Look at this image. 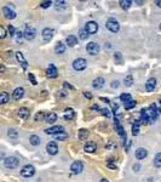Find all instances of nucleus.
I'll return each instance as SVG.
<instances>
[{"instance_id": "nucleus-1", "label": "nucleus", "mask_w": 161, "mask_h": 182, "mask_svg": "<svg viewBox=\"0 0 161 182\" xmlns=\"http://www.w3.org/2000/svg\"><path fill=\"white\" fill-rule=\"evenodd\" d=\"M4 165L9 169H16L20 165V160L16 157H7L6 159H4Z\"/></svg>"}, {"instance_id": "nucleus-2", "label": "nucleus", "mask_w": 161, "mask_h": 182, "mask_svg": "<svg viewBox=\"0 0 161 182\" xmlns=\"http://www.w3.org/2000/svg\"><path fill=\"white\" fill-rule=\"evenodd\" d=\"M107 28L110 30V32H113V33H116V32H119V29H120V24H119V22L116 21V18H109L108 21H107Z\"/></svg>"}, {"instance_id": "nucleus-3", "label": "nucleus", "mask_w": 161, "mask_h": 182, "mask_svg": "<svg viewBox=\"0 0 161 182\" xmlns=\"http://www.w3.org/2000/svg\"><path fill=\"white\" fill-rule=\"evenodd\" d=\"M35 174V168L33 165H26L23 166V169L21 170V175L23 177H32Z\"/></svg>"}, {"instance_id": "nucleus-4", "label": "nucleus", "mask_w": 161, "mask_h": 182, "mask_svg": "<svg viewBox=\"0 0 161 182\" xmlns=\"http://www.w3.org/2000/svg\"><path fill=\"white\" fill-rule=\"evenodd\" d=\"M85 30L88 33V34H94V33H97V30H98V24H97V22H94V21L87 22L86 26H85Z\"/></svg>"}, {"instance_id": "nucleus-5", "label": "nucleus", "mask_w": 161, "mask_h": 182, "mask_svg": "<svg viewBox=\"0 0 161 182\" xmlns=\"http://www.w3.org/2000/svg\"><path fill=\"white\" fill-rule=\"evenodd\" d=\"M87 66V62L85 59H76L74 62H73V68L75 71H84Z\"/></svg>"}, {"instance_id": "nucleus-6", "label": "nucleus", "mask_w": 161, "mask_h": 182, "mask_svg": "<svg viewBox=\"0 0 161 182\" xmlns=\"http://www.w3.org/2000/svg\"><path fill=\"white\" fill-rule=\"evenodd\" d=\"M101 50V47L97 43H88L86 46V51L90 54V55H97Z\"/></svg>"}, {"instance_id": "nucleus-7", "label": "nucleus", "mask_w": 161, "mask_h": 182, "mask_svg": "<svg viewBox=\"0 0 161 182\" xmlns=\"http://www.w3.org/2000/svg\"><path fill=\"white\" fill-rule=\"evenodd\" d=\"M84 169V164L80 162V160H75L73 162V164L70 165V170L73 174H80Z\"/></svg>"}, {"instance_id": "nucleus-8", "label": "nucleus", "mask_w": 161, "mask_h": 182, "mask_svg": "<svg viewBox=\"0 0 161 182\" xmlns=\"http://www.w3.org/2000/svg\"><path fill=\"white\" fill-rule=\"evenodd\" d=\"M45 132L47 135H57V134H61V132H64V128L61 126V125H56V126L46 129Z\"/></svg>"}, {"instance_id": "nucleus-9", "label": "nucleus", "mask_w": 161, "mask_h": 182, "mask_svg": "<svg viewBox=\"0 0 161 182\" xmlns=\"http://www.w3.org/2000/svg\"><path fill=\"white\" fill-rule=\"evenodd\" d=\"M23 34H24V38L27 40H33L36 35V30L33 28V27H27L26 30L23 32Z\"/></svg>"}, {"instance_id": "nucleus-10", "label": "nucleus", "mask_w": 161, "mask_h": 182, "mask_svg": "<svg viewBox=\"0 0 161 182\" xmlns=\"http://www.w3.org/2000/svg\"><path fill=\"white\" fill-rule=\"evenodd\" d=\"M46 150H47V153L51 154V155H56L58 153V146L56 145V142H49L46 146Z\"/></svg>"}, {"instance_id": "nucleus-11", "label": "nucleus", "mask_w": 161, "mask_h": 182, "mask_svg": "<svg viewBox=\"0 0 161 182\" xmlns=\"http://www.w3.org/2000/svg\"><path fill=\"white\" fill-rule=\"evenodd\" d=\"M3 13H4V16H5L7 20H13L16 17V12L12 9H10L9 6L3 7Z\"/></svg>"}, {"instance_id": "nucleus-12", "label": "nucleus", "mask_w": 161, "mask_h": 182, "mask_svg": "<svg viewBox=\"0 0 161 182\" xmlns=\"http://www.w3.org/2000/svg\"><path fill=\"white\" fill-rule=\"evenodd\" d=\"M46 75L49 77V78H56V77L58 75L57 68H56L53 64H49V67H47V71H46Z\"/></svg>"}, {"instance_id": "nucleus-13", "label": "nucleus", "mask_w": 161, "mask_h": 182, "mask_svg": "<svg viewBox=\"0 0 161 182\" xmlns=\"http://www.w3.org/2000/svg\"><path fill=\"white\" fill-rule=\"evenodd\" d=\"M41 35H43V39L45 41H50L53 38V29L52 28H45L41 33Z\"/></svg>"}, {"instance_id": "nucleus-14", "label": "nucleus", "mask_w": 161, "mask_h": 182, "mask_svg": "<svg viewBox=\"0 0 161 182\" xmlns=\"http://www.w3.org/2000/svg\"><path fill=\"white\" fill-rule=\"evenodd\" d=\"M148 114H149V117H150L151 120H156V118H158V108H156L155 104H151L149 107Z\"/></svg>"}, {"instance_id": "nucleus-15", "label": "nucleus", "mask_w": 161, "mask_h": 182, "mask_svg": "<svg viewBox=\"0 0 161 182\" xmlns=\"http://www.w3.org/2000/svg\"><path fill=\"white\" fill-rule=\"evenodd\" d=\"M104 84H106V80H104V78L99 77V78H96L93 81H92V86L94 89H101L104 86Z\"/></svg>"}, {"instance_id": "nucleus-16", "label": "nucleus", "mask_w": 161, "mask_h": 182, "mask_svg": "<svg viewBox=\"0 0 161 182\" xmlns=\"http://www.w3.org/2000/svg\"><path fill=\"white\" fill-rule=\"evenodd\" d=\"M23 95H24V89L23 87H16L13 94H12V97L15 98V100H21V98L23 97Z\"/></svg>"}, {"instance_id": "nucleus-17", "label": "nucleus", "mask_w": 161, "mask_h": 182, "mask_svg": "<svg viewBox=\"0 0 161 182\" xmlns=\"http://www.w3.org/2000/svg\"><path fill=\"white\" fill-rule=\"evenodd\" d=\"M84 150H85V152H87V153H93L96 150H97V146H96V143L92 142V141H87V143H86L85 147H84Z\"/></svg>"}, {"instance_id": "nucleus-18", "label": "nucleus", "mask_w": 161, "mask_h": 182, "mask_svg": "<svg viewBox=\"0 0 161 182\" xmlns=\"http://www.w3.org/2000/svg\"><path fill=\"white\" fill-rule=\"evenodd\" d=\"M134 155H136V158L137 159H144L148 155V152H147V150L146 148H138V150L136 151V153H134Z\"/></svg>"}, {"instance_id": "nucleus-19", "label": "nucleus", "mask_w": 161, "mask_h": 182, "mask_svg": "<svg viewBox=\"0 0 161 182\" xmlns=\"http://www.w3.org/2000/svg\"><path fill=\"white\" fill-rule=\"evenodd\" d=\"M156 86V79L155 78H149L148 81L146 83V89L148 91H153Z\"/></svg>"}, {"instance_id": "nucleus-20", "label": "nucleus", "mask_w": 161, "mask_h": 182, "mask_svg": "<svg viewBox=\"0 0 161 182\" xmlns=\"http://www.w3.org/2000/svg\"><path fill=\"white\" fill-rule=\"evenodd\" d=\"M74 115H75V113H74V111L71 108H67L66 111H64V113H63V117H64V119H66V120H71L74 118Z\"/></svg>"}, {"instance_id": "nucleus-21", "label": "nucleus", "mask_w": 161, "mask_h": 182, "mask_svg": "<svg viewBox=\"0 0 161 182\" xmlns=\"http://www.w3.org/2000/svg\"><path fill=\"white\" fill-rule=\"evenodd\" d=\"M16 59H17V61L22 64V67L23 68H27V61H26V59L23 57V54L22 52H16Z\"/></svg>"}, {"instance_id": "nucleus-22", "label": "nucleus", "mask_w": 161, "mask_h": 182, "mask_svg": "<svg viewBox=\"0 0 161 182\" xmlns=\"http://www.w3.org/2000/svg\"><path fill=\"white\" fill-rule=\"evenodd\" d=\"M66 41H67V45L68 46H75L78 44V38L75 35H68L67 39H66Z\"/></svg>"}, {"instance_id": "nucleus-23", "label": "nucleus", "mask_w": 161, "mask_h": 182, "mask_svg": "<svg viewBox=\"0 0 161 182\" xmlns=\"http://www.w3.org/2000/svg\"><path fill=\"white\" fill-rule=\"evenodd\" d=\"M18 117L22 119H27L29 117V111L26 108V107H22V108L18 109Z\"/></svg>"}, {"instance_id": "nucleus-24", "label": "nucleus", "mask_w": 161, "mask_h": 182, "mask_svg": "<svg viewBox=\"0 0 161 182\" xmlns=\"http://www.w3.org/2000/svg\"><path fill=\"white\" fill-rule=\"evenodd\" d=\"M55 51H56V54H60V55L63 54L64 51H66V45H64L63 43H61V41H58L55 46Z\"/></svg>"}, {"instance_id": "nucleus-25", "label": "nucleus", "mask_w": 161, "mask_h": 182, "mask_svg": "<svg viewBox=\"0 0 161 182\" xmlns=\"http://www.w3.org/2000/svg\"><path fill=\"white\" fill-rule=\"evenodd\" d=\"M119 4H120V6H121V9L127 10V9H130V7H131L132 1H131V0H120Z\"/></svg>"}, {"instance_id": "nucleus-26", "label": "nucleus", "mask_w": 161, "mask_h": 182, "mask_svg": "<svg viewBox=\"0 0 161 182\" xmlns=\"http://www.w3.org/2000/svg\"><path fill=\"white\" fill-rule=\"evenodd\" d=\"M88 131L86 129H80L79 130V140H81V141H84V140H87L88 138Z\"/></svg>"}, {"instance_id": "nucleus-27", "label": "nucleus", "mask_w": 161, "mask_h": 182, "mask_svg": "<svg viewBox=\"0 0 161 182\" xmlns=\"http://www.w3.org/2000/svg\"><path fill=\"white\" fill-rule=\"evenodd\" d=\"M115 128H116V131H118V134H119L120 136H121L123 138H125V140H126V132L124 131V128H123L121 125H120L119 123H115Z\"/></svg>"}, {"instance_id": "nucleus-28", "label": "nucleus", "mask_w": 161, "mask_h": 182, "mask_svg": "<svg viewBox=\"0 0 161 182\" xmlns=\"http://www.w3.org/2000/svg\"><path fill=\"white\" fill-rule=\"evenodd\" d=\"M47 123L50 124H53L56 120H57V115H56V113H49L46 115V119H45Z\"/></svg>"}, {"instance_id": "nucleus-29", "label": "nucleus", "mask_w": 161, "mask_h": 182, "mask_svg": "<svg viewBox=\"0 0 161 182\" xmlns=\"http://www.w3.org/2000/svg\"><path fill=\"white\" fill-rule=\"evenodd\" d=\"M9 100H10V96H9V94L5 92V91H3V92L0 94V103L4 104V103H6Z\"/></svg>"}, {"instance_id": "nucleus-30", "label": "nucleus", "mask_w": 161, "mask_h": 182, "mask_svg": "<svg viewBox=\"0 0 161 182\" xmlns=\"http://www.w3.org/2000/svg\"><path fill=\"white\" fill-rule=\"evenodd\" d=\"M141 120H142V123H148L150 120V117H149L148 112H146V109H143L141 112Z\"/></svg>"}, {"instance_id": "nucleus-31", "label": "nucleus", "mask_w": 161, "mask_h": 182, "mask_svg": "<svg viewBox=\"0 0 161 182\" xmlns=\"http://www.w3.org/2000/svg\"><path fill=\"white\" fill-rule=\"evenodd\" d=\"M29 141H30V143L33 146H39L40 145V137L36 136V135H32L29 137Z\"/></svg>"}, {"instance_id": "nucleus-32", "label": "nucleus", "mask_w": 161, "mask_h": 182, "mask_svg": "<svg viewBox=\"0 0 161 182\" xmlns=\"http://www.w3.org/2000/svg\"><path fill=\"white\" fill-rule=\"evenodd\" d=\"M16 41H21L22 40V38H24V34H23V32H21V30H16L15 32V35L12 37Z\"/></svg>"}, {"instance_id": "nucleus-33", "label": "nucleus", "mask_w": 161, "mask_h": 182, "mask_svg": "<svg viewBox=\"0 0 161 182\" xmlns=\"http://www.w3.org/2000/svg\"><path fill=\"white\" fill-rule=\"evenodd\" d=\"M154 165L156 168H161V153H158L154 159Z\"/></svg>"}, {"instance_id": "nucleus-34", "label": "nucleus", "mask_w": 161, "mask_h": 182, "mask_svg": "<svg viewBox=\"0 0 161 182\" xmlns=\"http://www.w3.org/2000/svg\"><path fill=\"white\" fill-rule=\"evenodd\" d=\"M7 135H9L11 138H13V140H16V138L18 137L17 131H16L15 129H9V131H7Z\"/></svg>"}, {"instance_id": "nucleus-35", "label": "nucleus", "mask_w": 161, "mask_h": 182, "mask_svg": "<svg viewBox=\"0 0 161 182\" xmlns=\"http://www.w3.org/2000/svg\"><path fill=\"white\" fill-rule=\"evenodd\" d=\"M67 137H68V135L66 132H61V134L55 135V140H58V141H63V140H66Z\"/></svg>"}, {"instance_id": "nucleus-36", "label": "nucleus", "mask_w": 161, "mask_h": 182, "mask_svg": "<svg viewBox=\"0 0 161 182\" xmlns=\"http://www.w3.org/2000/svg\"><path fill=\"white\" fill-rule=\"evenodd\" d=\"M136 104H137V102L134 100H130L128 102L125 103V108L126 109H131V108H133V107H136Z\"/></svg>"}, {"instance_id": "nucleus-37", "label": "nucleus", "mask_w": 161, "mask_h": 182, "mask_svg": "<svg viewBox=\"0 0 161 182\" xmlns=\"http://www.w3.org/2000/svg\"><path fill=\"white\" fill-rule=\"evenodd\" d=\"M120 100L126 103V102H128L130 100H132V98H131V95L130 94H121V96H120Z\"/></svg>"}, {"instance_id": "nucleus-38", "label": "nucleus", "mask_w": 161, "mask_h": 182, "mask_svg": "<svg viewBox=\"0 0 161 182\" xmlns=\"http://www.w3.org/2000/svg\"><path fill=\"white\" fill-rule=\"evenodd\" d=\"M125 85L126 86H131L132 84H133V77L132 75H127L126 78H125Z\"/></svg>"}, {"instance_id": "nucleus-39", "label": "nucleus", "mask_w": 161, "mask_h": 182, "mask_svg": "<svg viewBox=\"0 0 161 182\" xmlns=\"http://www.w3.org/2000/svg\"><path fill=\"white\" fill-rule=\"evenodd\" d=\"M107 166H108L109 169H116V164L114 163V159H113V158H109V159L107 160Z\"/></svg>"}, {"instance_id": "nucleus-40", "label": "nucleus", "mask_w": 161, "mask_h": 182, "mask_svg": "<svg viewBox=\"0 0 161 182\" xmlns=\"http://www.w3.org/2000/svg\"><path fill=\"white\" fill-rule=\"evenodd\" d=\"M132 134L133 135H138L139 134V123L133 124V126H132Z\"/></svg>"}, {"instance_id": "nucleus-41", "label": "nucleus", "mask_w": 161, "mask_h": 182, "mask_svg": "<svg viewBox=\"0 0 161 182\" xmlns=\"http://www.w3.org/2000/svg\"><path fill=\"white\" fill-rule=\"evenodd\" d=\"M79 35H80V39L86 40V39H87V37H88V33H87L86 30L81 29V30H80V33H79Z\"/></svg>"}, {"instance_id": "nucleus-42", "label": "nucleus", "mask_w": 161, "mask_h": 182, "mask_svg": "<svg viewBox=\"0 0 161 182\" xmlns=\"http://www.w3.org/2000/svg\"><path fill=\"white\" fill-rule=\"evenodd\" d=\"M66 9L67 7V3L66 1H57L56 3V9Z\"/></svg>"}, {"instance_id": "nucleus-43", "label": "nucleus", "mask_w": 161, "mask_h": 182, "mask_svg": "<svg viewBox=\"0 0 161 182\" xmlns=\"http://www.w3.org/2000/svg\"><path fill=\"white\" fill-rule=\"evenodd\" d=\"M101 113L104 115V117H107V118H109L110 115H111L110 109H108V108H102V109H101Z\"/></svg>"}, {"instance_id": "nucleus-44", "label": "nucleus", "mask_w": 161, "mask_h": 182, "mask_svg": "<svg viewBox=\"0 0 161 182\" xmlns=\"http://www.w3.org/2000/svg\"><path fill=\"white\" fill-rule=\"evenodd\" d=\"M51 5H52V1H50V0L49 1H43L41 4H40V6H41L43 9H47V7H50Z\"/></svg>"}, {"instance_id": "nucleus-45", "label": "nucleus", "mask_w": 161, "mask_h": 182, "mask_svg": "<svg viewBox=\"0 0 161 182\" xmlns=\"http://www.w3.org/2000/svg\"><path fill=\"white\" fill-rule=\"evenodd\" d=\"M28 78L30 79L32 84H33V85H36V79H35V77L33 75V74H32V73H29V74H28Z\"/></svg>"}, {"instance_id": "nucleus-46", "label": "nucleus", "mask_w": 161, "mask_h": 182, "mask_svg": "<svg viewBox=\"0 0 161 182\" xmlns=\"http://www.w3.org/2000/svg\"><path fill=\"white\" fill-rule=\"evenodd\" d=\"M5 37H6V30H5V28H4V27H0V38L4 39Z\"/></svg>"}, {"instance_id": "nucleus-47", "label": "nucleus", "mask_w": 161, "mask_h": 182, "mask_svg": "<svg viewBox=\"0 0 161 182\" xmlns=\"http://www.w3.org/2000/svg\"><path fill=\"white\" fill-rule=\"evenodd\" d=\"M44 115H45V114H44L43 112H41V113H38V114L35 115V120H43V119H44Z\"/></svg>"}, {"instance_id": "nucleus-48", "label": "nucleus", "mask_w": 161, "mask_h": 182, "mask_svg": "<svg viewBox=\"0 0 161 182\" xmlns=\"http://www.w3.org/2000/svg\"><path fill=\"white\" fill-rule=\"evenodd\" d=\"M114 57H115V60H118L119 63H121V62H123V60H121V55H120V52H115Z\"/></svg>"}, {"instance_id": "nucleus-49", "label": "nucleus", "mask_w": 161, "mask_h": 182, "mask_svg": "<svg viewBox=\"0 0 161 182\" xmlns=\"http://www.w3.org/2000/svg\"><path fill=\"white\" fill-rule=\"evenodd\" d=\"M15 32H16V30H15V28H13L12 26H9V34H10L11 37H13V35H15Z\"/></svg>"}, {"instance_id": "nucleus-50", "label": "nucleus", "mask_w": 161, "mask_h": 182, "mask_svg": "<svg viewBox=\"0 0 161 182\" xmlns=\"http://www.w3.org/2000/svg\"><path fill=\"white\" fill-rule=\"evenodd\" d=\"M119 85H120V83L118 80H114L111 83V87H119Z\"/></svg>"}, {"instance_id": "nucleus-51", "label": "nucleus", "mask_w": 161, "mask_h": 182, "mask_svg": "<svg viewBox=\"0 0 161 182\" xmlns=\"http://www.w3.org/2000/svg\"><path fill=\"white\" fill-rule=\"evenodd\" d=\"M64 87H68V89H74V87L71 86V85H69L68 83H64Z\"/></svg>"}, {"instance_id": "nucleus-52", "label": "nucleus", "mask_w": 161, "mask_h": 182, "mask_svg": "<svg viewBox=\"0 0 161 182\" xmlns=\"http://www.w3.org/2000/svg\"><path fill=\"white\" fill-rule=\"evenodd\" d=\"M155 4L158 7H161V0H155Z\"/></svg>"}, {"instance_id": "nucleus-53", "label": "nucleus", "mask_w": 161, "mask_h": 182, "mask_svg": "<svg viewBox=\"0 0 161 182\" xmlns=\"http://www.w3.org/2000/svg\"><path fill=\"white\" fill-rule=\"evenodd\" d=\"M113 104V108H114L115 109V112H116V109L119 108V104H116V103H111Z\"/></svg>"}, {"instance_id": "nucleus-54", "label": "nucleus", "mask_w": 161, "mask_h": 182, "mask_svg": "<svg viewBox=\"0 0 161 182\" xmlns=\"http://www.w3.org/2000/svg\"><path fill=\"white\" fill-rule=\"evenodd\" d=\"M133 169H134L136 171H138V170H139V165H133Z\"/></svg>"}, {"instance_id": "nucleus-55", "label": "nucleus", "mask_w": 161, "mask_h": 182, "mask_svg": "<svg viewBox=\"0 0 161 182\" xmlns=\"http://www.w3.org/2000/svg\"><path fill=\"white\" fill-rule=\"evenodd\" d=\"M84 95H85L86 97H88V98H91V97H92V95H91V94H88V92H85Z\"/></svg>"}, {"instance_id": "nucleus-56", "label": "nucleus", "mask_w": 161, "mask_h": 182, "mask_svg": "<svg viewBox=\"0 0 161 182\" xmlns=\"http://www.w3.org/2000/svg\"><path fill=\"white\" fill-rule=\"evenodd\" d=\"M98 108H99L98 106H92V109H98Z\"/></svg>"}, {"instance_id": "nucleus-57", "label": "nucleus", "mask_w": 161, "mask_h": 182, "mask_svg": "<svg viewBox=\"0 0 161 182\" xmlns=\"http://www.w3.org/2000/svg\"><path fill=\"white\" fill-rule=\"evenodd\" d=\"M101 182H109V181H108L107 178H102V180H101Z\"/></svg>"}, {"instance_id": "nucleus-58", "label": "nucleus", "mask_w": 161, "mask_h": 182, "mask_svg": "<svg viewBox=\"0 0 161 182\" xmlns=\"http://www.w3.org/2000/svg\"><path fill=\"white\" fill-rule=\"evenodd\" d=\"M0 69H1V72H4V71H5V67H4L3 64H1V67H0Z\"/></svg>"}, {"instance_id": "nucleus-59", "label": "nucleus", "mask_w": 161, "mask_h": 182, "mask_svg": "<svg viewBox=\"0 0 161 182\" xmlns=\"http://www.w3.org/2000/svg\"><path fill=\"white\" fill-rule=\"evenodd\" d=\"M160 30H161V23H160Z\"/></svg>"}]
</instances>
